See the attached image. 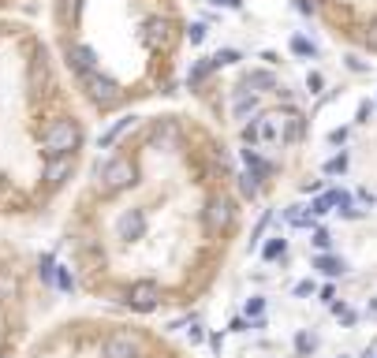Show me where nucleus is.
<instances>
[{
    "instance_id": "16",
    "label": "nucleus",
    "mask_w": 377,
    "mask_h": 358,
    "mask_svg": "<svg viewBox=\"0 0 377 358\" xmlns=\"http://www.w3.org/2000/svg\"><path fill=\"white\" fill-rule=\"evenodd\" d=\"M284 220L291 227H310V224H314V213H303V205H291L288 213H284Z\"/></svg>"
},
{
    "instance_id": "9",
    "label": "nucleus",
    "mask_w": 377,
    "mask_h": 358,
    "mask_svg": "<svg viewBox=\"0 0 377 358\" xmlns=\"http://www.w3.org/2000/svg\"><path fill=\"white\" fill-rule=\"evenodd\" d=\"M116 227H120V239H139V235L146 232V217L135 209V213H124Z\"/></svg>"
},
{
    "instance_id": "7",
    "label": "nucleus",
    "mask_w": 377,
    "mask_h": 358,
    "mask_svg": "<svg viewBox=\"0 0 377 358\" xmlns=\"http://www.w3.org/2000/svg\"><path fill=\"white\" fill-rule=\"evenodd\" d=\"M71 172H75V153H60V157H53L45 165V183L60 187V183H68V179H71Z\"/></svg>"
},
{
    "instance_id": "18",
    "label": "nucleus",
    "mask_w": 377,
    "mask_h": 358,
    "mask_svg": "<svg viewBox=\"0 0 377 358\" xmlns=\"http://www.w3.org/2000/svg\"><path fill=\"white\" fill-rule=\"evenodd\" d=\"M232 108H236V116H247V112L258 108V97H254V93H243V97H236Z\"/></svg>"
},
{
    "instance_id": "34",
    "label": "nucleus",
    "mask_w": 377,
    "mask_h": 358,
    "mask_svg": "<svg viewBox=\"0 0 377 358\" xmlns=\"http://www.w3.org/2000/svg\"><path fill=\"white\" fill-rule=\"evenodd\" d=\"M243 194H247V198H258V183H251V175L243 179Z\"/></svg>"
},
{
    "instance_id": "27",
    "label": "nucleus",
    "mask_w": 377,
    "mask_h": 358,
    "mask_svg": "<svg viewBox=\"0 0 377 358\" xmlns=\"http://www.w3.org/2000/svg\"><path fill=\"white\" fill-rule=\"evenodd\" d=\"M310 242H314L318 250H329V247H333V235L325 232V227H318V232H314V239H310Z\"/></svg>"
},
{
    "instance_id": "4",
    "label": "nucleus",
    "mask_w": 377,
    "mask_h": 358,
    "mask_svg": "<svg viewBox=\"0 0 377 358\" xmlns=\"http://www.w3.org/2000/svg\"><path fill=\"white\" fill-rule=\"evenodd\" d=\"M127 302L135 306L139 314H150V310H157V302H161V287L154 280H139V284H131Z\"/></svg>"
},
{
    "instance_id": "22",
    "label": "nucleus",
    "mask_w": 377,
    "mask_h": 358,
    "mask_svg": "<svg viewBox=\"0 0 377 358\" xmlns=\"http://www.w3.org/2000/svg\"><path fill=\"white\" fill-rule=\"evenodd\" d=\"M291 53H299V56H318V45H310L306 38H291Z\"/></svg>"
},
{
    "instance_id": "1",
    "label": "nucleus",
    "mask_w": 377,
    "mask_h": 358,
    "mask_svg": "<svg viewBox=\"0 0 377 358\" xmlns=\"http://www.w3.org/2000/svg\"><path fill=\"white\" fill-rule=\"evenodd\" d=\"M79 142H83V131H79L75 120H56L49 131L41 135V145L49 157H60V153H75Z\"/></svg>"
},
{
    "instance_id": "21",
    "label": "nucleus",
    "mask_w": 377,
    "mask_h": 358,
    "mask_svg": "<svg viewBox=\"0 0 377 358\" xmlns=\"http://www.w3.org/2000/svg\"><path fill=\"white\" fill-rule=\"evenodd\" d=\"M314 347H318V336H310V332H299V336H295V351H299V354H310Z\"/></svg>"
},
{
    "instance_id": "26",
    "label": "nucleus",
    "mask_w": 377,
    "mask_h": 358,
    "mask_svg": "<svg viewBox=\"0 0 377 358\" xmlns=\"http://www.w3.org/2000/svg\"><path fill=\"white\" fill-rule=\"evenodd\" d=\"M363 45L377 53V19H373V23H366V30H363Z\"/></svg>"
},
{
    "instance_id": "11",
    "label": "nucleus",
    "mask_w": 377,
    "mask_h": 358,
    "mask_svg": "<svg viewBox=\"0 0 377 358\" xmlns=\"http://www.w3.org/2000/svg\"><path fill=\"white\" fill-rule=\"evenodd\" d=\"M314 269H321L325 276H340V272H348V262H343V257H333V254H318Z\"/></svg>"
},
{
    "instance_id": "33",
    "label": "nucleus",
    "mask_w": 377,
    "mask_h": 358,
    "mask_svg": "<svg viewBox=\"0 0 377 358\" xmlns=\"http://www.w3.org/2000/svg\"><path fill=\"white\" fill-rule=\"evenodd\" d=\"M370 116H373V105H370V101H363V105H358V123H366Z\"/></svg>"
},
{
    "instance_id": "29",
    "label": "nucleus",
    "mask_w": 377,
    "mask_h": 358,
    "mask_svg": "<svg viewBox=\"0 0 377 358\" xmlns=\"http://www.w3.org/2000/svg\"><path fill=\"white\" fill-rule=\"evenodd\" d=\"M187 38H191V45H202V41H206V26H202V23H194V26L187 30Z\"/></svg>"
},
{
    "instance_id": "25",
    "label": "nucleus",
    "mask_w": 377,
    "mask_h": 358,
    "mask_svg": "<svg viewBox=\"0 0 377 358\" xmlns=\"http://www.w3.org/2000/svg\"><path fill=\"white\" fill-rule=\"evenodd\" d=\"M56 287H64V291H71V287H75V276H71V269L56 265Z\"/></svg>"
},
{
    "instance_id": "20",
    "label": "nucleus",
    "mask_w": 377,
    "mask_h": 358,
    "mask_svg": "<svg viewBox=\"0 0 377 358\" xmlns=\"http://www.w3.org/2000/svg\"><path fill=\"white\" fill-rule=\"evenodd\" d=\"M325 172H329V175L348 172V153H336V157H329V160H325Z\"/></svg>"
},
{
    "instance_id": "24",
    "label": "nucleus",
    "mask_w": 377,
    "mask_h": 358,
    "mask_svg": "<svg viewBox=\"0 0 377 358\" xmlns=\"http://www.w3.org/2000/svg\"><path fill=\"white\" fill-rule=\"evenodd\" d=\"M333 209V194H321V198H314V205H310V213L314 217H325Z\"/></svg>"
},
{
    "instance_id": "2",
    "label": "nucleus",
    "mask_w": 377,
    "mask_h": 358,
    "mask_svg": "<svg viewBox=\"0 0 377 358\" xmlns=\"http://www.w3.org/2000/svg\"><path fill=\"white\" fill-rule=\"evenodd\" d=\"M135 165H131L127 157H112V160H105L101 165V187L109 190V194H116V190H127L131 183H135Z\"/></svg>"
},
{
    "instance_id": "23",
    "label": "nucleus",
    "mask_w": 377,
    "mask_h": 358,
    "mask_svg": "<svg viewBox=\"0 0 377 358\" xmlns=\"http://www.w3.org/2000/svg\"><path fill=\"white\" fill-rule=\"evenodd\" d=\"M38 272H41V280H45V284H56V262H53L49 254L41 257V269H38Z\"/></svg>"
},
{
    "instance_id": "30",
    "label": "nucleus",
    "mask_w": 377,
    "mask_h": 358,
    "mask_svg": "<svg viewBox=\"0 0 377 358\" xmlns=\"http://www.w3.org/2000/svg\"><path fill=\"white\" fill-rule=\"evenodd\" d=\"M306 295H314V280H303V284H295V299H306Z\"/></svg>"
},
{
    "instance_id": "14",
    "label": "nucleus",
    "mask_w": 377,
    "mask_h": 358,
    "mask_svg": "<svg viewBox=\"0 0 377 358\" xmlns=\"http://www.w3.org/2000/svg\"><path fill=\"white\" fill-rule=\"evenodd\" d=\"M284 254H288V239H281V235L261 247V257H266V262H276V257H284Z\"/></svg>"
},
{
    "instance_id": "35",
    "label": "nucleus",
    "mask_w": 377,
    "mask_h": 358,
    "mask_svg": "<svg viewBox=\"0 0 377 358\" xmlns=\"http://www.w3.org/2000/svg\"><path fill=\"white\" fill-rule=\"evenodd\" d=\"M358 202H363V205H370V209L377 205V198H373V194H370V190H358Z\"/></svg>"
},
{
    "instance_id": "10",
    "label": "nucleus",
    "mask_w": 377,
    "mask_h": 358,
    "mask_svg": "<svg viewBox=\"0 0 377 358\" xmlns=\"http://www.w3.org/2000/svg\"><path fill=\"white\" fill-rule=\"evenodd\" d=\"M150 138L161 145V150H176V142H179V131L172 123H154V131H150Z\"/></svg>"
},
{
    "instance_id": "12",
    "label": "nucleus",
    "mask_w": 377,
    "mask_h": 358,
    "mask_svg": "<svg viewBox=\"0 0 377 358\" xmlns=\"http://www.w3.org/2000/svg\"><path fill=\"white\" fill-rule=\"evenodd\" d=\"M131 123H135V116H120V120L112 123V127H109V131H105L101 138H97V145H101V150H105V145H112V142H116V138H120V135L127 131Z\"/></svg>"
},
{
    "instance_id": "15",
    "label": "nucleus",
    "mask_w": 377,
    "mask_h": 358,
    "mask_svg": "<svg viewBox=\"0 0 377 358\" xmlns=\"http://www.w3.org/2000/svg\"><path fill=\"white\" fill-rule=\"evenodd\" d=\"M247 86L258 90V93H261V90H276V78H273L269 71H251V75H247Z\"/></svg>"
},
{
    "instance_id": "6",
    "label": "nucleus",
    "mask_w": 377,
    "mask_h": 358,
    "mask_svg": "<svg viewBox=\"0 0 377 358\" xmlns=\"http://www.w3.org/2000/svg\"><path fill=\"white\" fill-rule=\"evenodd\" d=\"M232 217H236V209H232L228 198H221V194L206 202V224L213 227V232H224V227L232 224Z\"/></svg>"
},
{
    "instance_id": "32",
    "label": "nucleus",
    "mask_w": 377,
    "mask_h": 358,
    "mask_svg": "<svg viewBox=\"0 0 377 358\" xmlns=\"http://www.w3.org/2000/svg\"><path fill=\"white\" fill-rule=\"evenodd\" d=\"M209 4H217V8H228V11H239V8H243V0H209Z\"/></svg>"
},
{
    "instance_id": "17",
    "label": "nucleus",
    "mask_w": 377,
    "mask_h": 358,
    "mask_svg": "<svg viewBox=\"0 0 377 358\" xmlns=\"http://www.w3.org/2000/svg\"><path fill=\"white\" fill-rule=\"evenodd\" d=\"M209 68H213V63H209V60H198V63H194V68L187 71V83H191V86H198V83H202V78L209 75Z\"/></svg>"
},
{
    "instance_id": "3",
    "label": "nucleus",
    "mask_w": 377,
    "mask_h": 358,
    "mask_svg": "<svg viewBox=\"0 0 377 358\" xmlns=\"http://www.w3.org/2000/svg\"><path fill=\"white\" fill-rule=\"evenodd\" d=\"M83 83H86V93H90V101H94L97 108H112V105L120 101V86L112 83V78H105V75L94 71V75L83 78Z\"/></svg>"
},
{
    "instance_id": "36",
    "label": "nucleus",
    "mask_w": 377,
    "mask_h": 358,
    "mask_svg": "<svg viewBox=\"0 0 377 358\" xmlns=\"http://www.w3.org/2000/svg\"><path fill=\"white\" fill-rule=\"evenodd\" d=\"M343 138H348V131H343V127H340V131H329V142H333V145H340Z\"/></svg>"
},
{
    "instance_id": "37",
    "label": "nucleus",
    "mask_w": 377,
    "mask_h": 358,
    "mask_svg": "<svg viewBox=\"0 0 377 358\" xmlns=\"http://www.w3.org/2000/svg\"><path fill=\"white\" fill-rule=\"evenodd\" d=\"M363 358H377V354H370V351H366V354H363Z\"/></svg>"
},
{
    "instance_id": "28",
    "label": "nucleus",
    "mask_w": 377,
    "mask_h": 358,
    "mask_svg": "<svg viewBox=\"0 0 377 358\" xmlns=\"http://www.w3.org/2000/svg\"><path fill=\"white\" fill-rule=\"evenodd\" d=\"M261 310H266V299H247V306H243L247 317H261Z\"/></svg>"
},
{
    "instance_id": "31",
    "label": "nucleus",
    "mask_w": 377,
    "mask_h": 358,
    "mask_svg": "<svg viewBox=\"0 0 377 358\" xmlns=\"http://www.w3.org/2000/svg\"><path fill=\"white\" fill-rule=\"evenodd\" d=\"M306 86H310V93H318V90L325 86V78H321L318 71H310V75H306Z\"/></svg>"
},
{
    "instance_id": "13",
    "label": "nucleus",
    "mask_w": 377,
    "mask_h": 358,
    "mask_svg": "<svg viewBox=\"0 0 377 358\" xmlns=\"http://www.w3.org/2000/svg\"><path fill=\"white\" fill-rule=\"evenodd\" d=\"M243 160H247V168H251V179H266L273 168H269V160H261L254 150H243Z\"/></svg>"
},
{
    "instance_id": "5",
    "label": "nucleus",
    "mask_w": 377,
    "mask_h": 358,
    "mask_svg": "<svg viewBox=\"0 0 377 358\" xmlns=\"http://www.w3.org/2000/svg\"><path fill=\"white\" fill-rule=\"evenodd\" d=\"M142 354V339L135 332H112L105 339V358H139Z\"/></svg>"
},
{
    "instance_id": "19",
    "label": "nucleus",
    "mask_w": 377,
    "mask_h": 358,
    "mask_svg": "<svg viewBox=\"0 0 377 358\" xmlns=\"http://www.w3.org/2000/svg\"><path fill=\"white\" fill-rule=\"evenodd\" d=\"M209 63H213V68H224V63H239V53H236V48H221L217 56H209Z\"/></svg>"
},
{
    "instance_id": "8",
    "label": "nucleus",
    "mask_w": 377,
    "mask_h": 358,
    "mask_svg": "<svg viewBox=\"0 0 377 358\" xmlns=\"http://www.w3.org/2000/svg\"><path fill=\"white\" fill-rule=\"evenodd\" d=\"M68 63H71V68L86 78V75H94V71H97V53H94L90 45H71V48H68Z\"/></svg>"
}]
</instances>
